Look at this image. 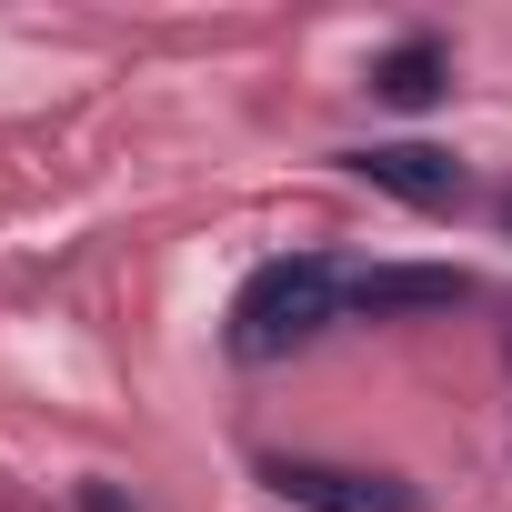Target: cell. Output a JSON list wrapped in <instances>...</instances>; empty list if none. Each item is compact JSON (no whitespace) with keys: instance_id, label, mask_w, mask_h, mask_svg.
Masks as SVG:
<instances>
[{"instance_id":"obj_1","label":"cell","mask_w":512,"mask_h":512,"mask_svg":"<svg viewBox=\"0 0 512 512\" xmlns=\"http://www.w3.org/2000/svg\"><path fill=\"white\" fill-rule=\"evenodd\" d=\"M352 312V282L322 262V251H292V262H262L231 302V352L241 362H282L302 342H322L332 322Z\"/></svg>"},{"instance_id":"obj_2","label":"cell","mask_w":512,"mask_h":512,"mask_svg":"<svg viewBox=\"0 0 512 512\" xmlns=\"http://www.w3.org/2000/svg\"><path fill=\"white\" fill-rule=\"evenodd\" d=\"M272 492L302 512H412L392 472H352V462H272Z\"/></svg>"},{"instance_id":"obj_3","label":"cell","mask_w":512,"mask_h":512,"mask_svg":"<svg viewBox=\"0 0 512 512\" xmlns=\"http://www.w3.org/2000/svg\"><path fill=\"white\" fill-rule=\"evenodd\" d=\"M352 171H362L372 191H402V201H422V211H442V201L462 191V161H452V151H432V141H392V151H352Z\"/></svg>"},{"instance_id":"obj_4","label":"cell","mask_w":512,"mask_h":512,"mask_svg":"<svg viewBox=\"0 0 512 512\" xmlns=\"http://www.w3.org/2000/svg\"><path fill=\"white\" fill-rule=\"evenodd\" d=\"M462 292H472L462 272H362L352 312H432V302H462Z\"/></svg>"},{"instance_id":"obj_5","label":"cell","mask_w":512,"mask_h":512,"mask_svg":"<svg viewBox=\"0 0 512 512\" xmlns=\"http://www.w3.org/2000/svg\"><path fill=\"white\" fill-rule=\"evenodd\" d=\"M372 91H382V101H402V111H422V101L442 91V41H402V51L372 71Z\"/></svg>"},{"instance_id":"obj_6","label":"cell","mask_w":512,"mask_h":512,"mask_svg":"<svg viewBox=\"0 0 512 512\" xmlns=\"http://www.w3.org/2000/svg\"><path fill=\"white\" fill-rule=\"evenodd\" d=\"M81 512H131V502H121L111 482H81Z\"/></svg>"},{"instance_id":"obj_7","label":"cell","mask_w":512,"mask_h":512,"mask_svg":"<svg viewBox=\"0 0 512 512\" xmlns=\"http://www.w3.org/2000/svg\"><path fill=\"white\" fill-rule=\"evenodd\" d=\"M502 221H512V201H502Z\"/></svg>"}]
</instances>
